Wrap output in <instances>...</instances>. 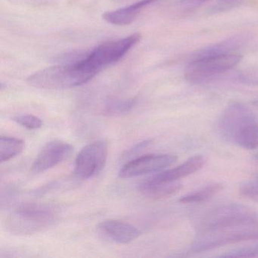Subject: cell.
I'll return each instance as SVG.
<instances>
[{"instance_id": "1", "label": "cell", "mask_w": 258, "mask_h": 258, "mask_svg": "<svg viewBox=\"0 0 258 258\" xmlns=\"http://www.w3.org/2000/svg\"><path fill=\"white\" fill-rule=\"evenodd\" d=\"M223 140L246 150L258 149V118L244 104L232 102L226 107L218 122Z\"/></svg>"}, {"instance_id": "2", "label": "cell", "mask_w": 258, "mask_h": 258, "mask_svg": "<svg viewBox=\"0 0 258 258\" xmlns=\"http://www.w3.org/2000/svg\"><path fill=\"white\" fill-rule=\"evenodd\" d=\"M98 74L84 57L75 62L38 71L27 78V83L42 90H68L87 84Z\"/></svg>"}, {"instance_id": "3", "label": "cell", "mask_w": 258, "mask_h": 258, "mask_svg": "<svg viewBox=\"0 0 258 258\" xmlns=\"http://www.w3.org/2000/svg\"><path fill=\"white\" fill-rule=\"evenodd\" d=\"M56 217L55 209L49 205L23 204L9 216L7 229L16 234L35 233L52 226Z\"/></svg>"}, {"instance_id": "4", "label": "cell", "mask_w": 258, "mask_h": 258, "mask_svg": "<svg viewBox=\"0 0 258 258\" xmlns=\"http://www.w3.org/2000/svg\"><path fill=\"white\" fill-rule=\"evenodd\" d=\"M256 240L258 241V218L227 229L198 232L191 249L194 252H203L227 244Z\"/></svg>"}, {"instance_id": "5", "label": "cell", "mask_w": 258, "mask_h": 258, "mask_svg": "<svg viewBox=\"0 0 258 258\" xmlns=\"http://www.w3.org/2000/svg\"><path fill=\"white\" fill-rule=\"evenodd\" d=\"M256 219L251 208L240 204H227L209 211L201 220L198 232L227 229Z\"/></svg>"}, {"instance_id": "6", "label": "cell", "mask_w": 258, "mask_h": 258, "mask_svg": "<svg viewBox=\"0 0 258 258\" xmlns=\"http://www.w3.org/2000/svg\"><path fill=\"white\" fill-rule=\"evenodd\" d=\"M241 60V55L234 53L191 60L185 69V78L191 84H203L236 67Z\"/></svg>"}, {"instance_id": "7", "label": "cell", "mask_w": 258, "mask_h": 258, "mask_svg": "<svg viewBox=\"0 0 258 258\" xmlns=\"http://www.w3.org/2000/svg\"><path fill=\"white\" fill-rule=\"evenodd\" d=\"M141 38V34L136 33L124 38L105 42L87 54L86 60L99 73L108 66L120 61Z\"/></svg>"}, {"instance_id": "8", "label": "cell", "mask_w": 258, "mask_h": 258, "mask_svg": "<svg viewBox=\"0 0 258 258\" xmlns=\"http://www.w3.org/2000/svg\"><path fill=\"white\" fill-rule=\"evenodd\" d=\"M108 143L98 140L81 149L75 159V174L81 179H90L99 174L106 164Z\"/></svg>"}, {"instance_id": "9", "label": "cell", "mask_w": 258, "mask_h": 258, "mask_svg": "<svg viewBox=\"0 0 258 258\" xmlns=\"http://www.w3.org/2000/svg\"><path fill=\"white\" fill-rule=\"evenodd\" d=\"M177 158L167 154L143 155L132 160L123 166L119 171V177L123 179L137 177L150 173H159L176 162Z\"/></svg>"}, {"instance_id": "10", "label": "cell", "mask_w": 258, "mask_h": 258, "mask_svg": "<svg viewBox=\"0 0 258 258\" xmlns=\"http://www.w3.org/2000/svg\"><path fill=\"white\" fill-rule=\"evenodd\" d=\"M73 151V146L60 140L48 143L37 155L31 170L34 173H43L62 162Z\"/></svg>"}, {"instance_id": "11", "label": "cell", "mask_w": 258, "mask_h": 258, "mask_svg": "<svg viewBox=\"0 0 258 258\" xmlns=\"http://www.w3.org/2000/svg\"><path fill=\"white\" fill-rule=\"evenodd\" d=\"M98 228L102 233L119 244H128L141 235L137 227L120 220H104L99 223Z\"/></svg>"}, {"instance_id": "12", "label": "cell", "mask_w": 258, "mask_h": 258, "mask_svg": "<svg viewBox=\"0 0 258 258\" xmlns=\"http://www.w3.org/2000/svg\"><path fill=\"white\" fill-rule=\"evenodd\" d=\"M205 163L202 155H195L175 168L161 171L147 180L151 182H176L182 178L186 177L200 170Z\"/></svg>"}, {"instance_id": "13", "label": "cell", "mask_w": 258, "mask_h": 258, "mask_svg": "<svg viewBox=\"0 0 258 258\" xmlns=\"http://www.w3.org/2000/svg\"><path fill=\"white\" fill-rule=\"evenodd\" d=\"M155 1L157 0H140L128 7L107 12L104 13L102 18L107 23L117 26H125L132 23L145 8Z\"/></svg>"}, {"instance_id": "14", "label": "cell", "mask_w": 258, "mask_h": 258, "mask_svg": "<svg viewBox=\"0 0 258 258\" xmlns=\"http://www.w3.org/2000/svg\"><path fill=\"white\" fill-rule=\"evenodd\" d=\"M246 40L247 38L244 36L238 35L229 37L220 43H214L211 46L196 51L191 55V58L194 60L205 57L232 53L234 51L240 49L246 43Z\"/></svg>"}, {"instance_id": "15", "label": "cell", "mask_w": 258, "mask_h": 258, "mask_svg": "<svg viewBox=\"0 0 258 258\" xmlns=\"http://www.w3.org/2000/svg\"><path fill=\"white\" fill-rule=\"evenodd\" d=\"M182 184L176 182H151L146 180L139 184L137 189L145 197L161 199L176 194L182 188Z\"/></svg>"}, {"instance_id": "16", "label": "cell", "mask_w": 258, "mask_h": 258, "mask_svg": "<svg viewBox=\"0 0 258 258\" xmlns=\"http://www.w3.org/2000/svg\"><path fill=\"white\" fill-rule=\"evenodd\" d=\"M25 149V142L21 139L12 137L0 138V161L7 162L20 155Z\"/></svg>"}, {"instance_id": "17", "label": "cell", "mask_w": 258, "mask_h": 258, "mask_svg": "<svg viewBox=\"0 0 258 258\" xmlns=\"http://www.w3.org/2000/svg\"><path fill=\"white\" fill-rule=\"evenodd\" d=\"M222 189H223L222 184H210L197 191H192L182 196L179 199V202L182 204H194L206 202L216 196L217 193L220 192Z\"/></svg>"}, {"instance_id": "18", "label": "cell", "mask_w": 258, "mask_h": 258, "mask_svg": "<svg viewBox=\"0 0 258 258\" xmlns=\"http://www.w3.org/2000/svg\"><path fill=\"white\" fill-rule=\"evenodd\" d=\"M136 104L134 99H111L106 101L104 111L109 115H120L129 112Z\"/></svg>"}, {"instance_id": "19", "label": "cell", "mask_w": 258, "mask_h": 258, "mask_svg": "<svg viewBox=\"0 0 258 258\" xmlns=\"http://www.w3.org/2000/svg\"><path fill=\"white\" fill-rule=\"evenodd\" d=\"M220 257H258V244L237 247L220 255Z\"/></svg>"}, {"instance_id": "20", "label": "cell", "mask_w": 258, "mask_h": 258, "mask_svg": "<svg viewBox=\"0 0 258 258\" xmlns=\"http://www.w3.org/2000/svg\"><path fill=\"white\" fill-rule=\"evenodd\" d=\"M15 122L31 131L40 129L43 126V121L40 117L32 114H22V115L16 116L13 118Z\"/></svg>"}, {"instance_id": "21", "label": "cell", "mask_w": 258, "mask_h": 258, "mask_svg": "<svg viewBox=\"0 0 258 258\" xmlns=\"http://www.w3.org/2000/svg\"><path fill=\"white\" fill-rule=\"evenodd\" d=\"M242 3L243 0H217L208 10V13L214 15L226 13L239 7Z\"/></svg>"}, {"instance_id": "22", "label": "cell", "mask_w": 258, "mask_h": 258, "mask_svg": "<svg viewBox=\"0 0 258 258\" xmlns=\"http://www.w3.org/2000/svg\"><path fill=\"white\" fill-rule=\"evenodd\" d=\"M239 191L246 199L258 202V176L244 182L240 186Z\"/></svg>"}, {"instance_id": "23", "label": "cell", "mask_w": 258, "mask_h": 258, "mask_svg": "<svg viewBox=\"0 0 258 258\" xmlns=\"http://www.w3.org/2000/svg\"><path fill=\"white\" fill-rule=\"evenodd\" d=\"M238 80L241 84L258 86V69L250 68L243 71L238 75Z\"/></svg>"}, {"instance_id": "24", "label": "cell", "mask_w": 258, "mask_h": 258, "mask_svg": "<svg viewBox=\"0 0 258 258\" xmlns=\"http://www.w3.org/2000/svg\"><path fill=\"white\" fill-rule=\"evenodd\" d=\"M151 140H145V141L141 142V143H138L132 149H130L127 152H126V156H131V155H134L135 153L140 152V151L143 150L145 148L147 147L151 143Z\"/></svg>"}, {"instance_id": "25", "label": "cell", "mask_w": 258, "mask_h": 258, "mask_svg": "<svg viewBox=\"0 0 258 258\" xmlns=\"http://www.w3.org/2000/svg\"><path fill=\"white\" fill-rule=\"evenodd\" d=\"M208 0H181L180 4L182 8L190 9L199 7Z\"/></svg>"}, {"instance_id": "26", "label": "cell", "mask_w": 258, "mask_h": 258, "mask_svg": "<svg viewBox=\"0 0 258 258\" xmlns=\"http://www.w3.org/2000/svg\"><path fill=\"white\" fill-rule=\"evenodd\" d=\"M256 160H258V154H256Z\"/></svg>"}]
</instances>
